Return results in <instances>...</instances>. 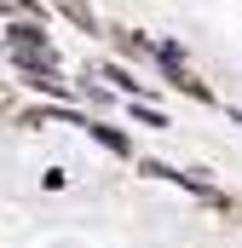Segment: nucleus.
<instances>
[{"instance_id":"obj_2","label":"nucleus","mask_w":242,"mask_h":248,"mask_svg":"<svg viewBox=\"0 0 242 248\" xmlns=\"http://www.w3.org/2000/svg\"><path fill=\"white\" fill-rule=\"evenodd\" d=\"M162 69H167V81H173L179 93H190V98H213V93H208V87H202V81H196V75H190V69L179 63V52H173V46L162 52Z\"/></svg>"},{"instance_id":"obj_1","label":"nucleus","mask_w":242,"mask_h":248,"mask_svg":"<svg viewBox=\"0 0 242 248\" xmlns=\"http://www.w3.org/2000/svg\"><path fill=\"white\" fill-rule=\"evenodd\" d=\"M6 46H12V58L23 63V69H41V75H52V69H58V52H52V41H46L35 23H12Z\"/></svg>"},{"instance_id":"obj_3","label":"nucleus","mask_w":242,"mask_h":248,"mask_svg":"<svg viewBox=\"0 0 242 248\" xmlns=\"http://www.w3.org/2000/svg\"><path fill=\"white\" fill-rule=\"evenodd\" d=\"M52 6H58L75 29H98V17H92V6H87V0H52Z\"/></svg>"},{"instance_id":"obj_6","label":"nucleus","mask_w":242,"mask_h":248,"mask_svg":"<svg viewBox=\"0 0 242 248\" xmlns=\"http://www.w3.org/2000/svg\"><path fill=\"white\" fill-rule=\"evenodd\" d=\"M6 110H12V98H6V87H0V116H6Z\"/></svg>"},{"instance_id":"obj_5","label":"nucleus","mask_w":242,"mask_h":248,"mask_svg":"<svg viewBox=\"0 0 242 248\" xmlns=\"http://www.w3.org/2000/svg\"><path fill=\"white\" fill-rule=\"evenodd\" d=\"M23 6H29V0H0V12H23Z\"/></svg>"},{"instance_id":"obj_4","label":"nucleus","mask_w":242,"mask_h":248,"mask_svg":"<svg viewBox=\"0 0 242 248\" xmlns=\"http://www.w3.org/2000/svg\"><path fill=\"white\" fill-rule=\"evenodd\" d=\"M133 116H138V122H144V127H167V116H162V110H144V104H138Z\"/></svg>"}]
</instances>
